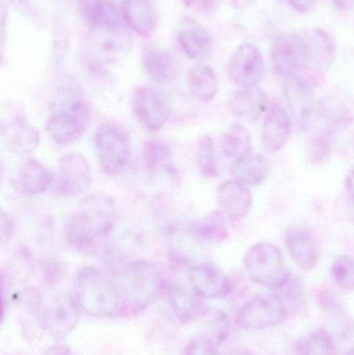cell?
Here are the masks:
<instances>
[{"instance_id":"cell-28","label":"cell","mask_w":354,"mask_h":355,"mask_svg":"<svg viewBox=\"0 0 354 355\" xmlns=\"http://www.w3.org/2000/svg\"><path fill=\"white\" fill-rule=\"evenodd\" d=\"M187 85L191 95L201 102H211L220 89L215 71L207 64H195L187 75Z\"/></svg>"},{"instance_id":"cell-41","label":"cell","mask_w":354,"mask_h":355,"mask_svg":"<svg viewBox=\"0 0 354 355\" xmlns=\"http://www.w3.org/2000/svg\"><path fill=\"white\" fill-rule=\"evenodd\" d=\"M15 232H16V225H15L14 218L10 216L6 211L1 213V240L2 242L6 240H10L14 237Z\"/></svg>"},{"instance_id":"cell-12","label":"cell","mask_w":354,"mask_h":355,"mask_svg":"<svg viewBox=\"0 0 354 355\" xmlns=\"http://www.w3.org/2000/svg\"><path fill=\"white\" fill-rule=\"evenodd\" d=\"M95 62L109 64L126 56L132 46L130 35L120 27H95L89 41Z\"/></svg>"},{"instance_id":"cell-26","label":"cell","mask_w":354,"mask_h":355,"mask_svg":"<svg viewBox=\"0 0 354 355\" xmlns=\"http://www.w3.org/2000/svg\"><path fill=\"white\" fill-rule=\"evenodd\" d=\"M231 174L239 183L245 186H257L269 176V166L264 156L249 153L234 160Z\"/></svg>"},{"instance_id":"cell-19","label":"cell","mask_w":354,"mask_h":355,"mask_svg":"<svg viewBox=\"0 0 354 355\" xmlns=\"http://www.w3.org/2000/svg\"><path fill=\"white\" fill-rule=\"evenodd\" d=\"M292 123L288 112L278 105L266 112L262 128L264 147L270 153L281 151L286 146L291 135Z\"/></svg>"},{"instance_id":"cell-37","label":"cell","mask_w":354,"mask_h":355,"mask_svg":"<svg viewBox=\"0 0 354 355\" xmlns=\"http://www.w3.org/2000/svg\"><path fill=\"white\" fill-rule=\"evenodd\" d=\"M184 355H220L213 340L199 337L191 340L185 347Z\"/></svg>"},{"instance_id":"cell-23","label":"cell","mask_w":354,"mask_h":355,"mask_svg":"<svg viewBox=\"0 0 354 355\" xmlns=\"http://www.w3.org/2000/svg\"><path fill=\"white\" fill-rule=\"evenodd\" d=\"M287 250L295 264L303 270L310 271L319 262L317 244L312 236L303 230L288 232L285 239Z\"/></svg>"},{"instance_id":"cell-47","label":"cell","mask_w":354,"mask_h":355,"mask_svg":"<svg viewBox=\"0 0 354 355\" xmlns=\"http://www.w3.org/2000/svg\"><path fill=\"white\" fill-rule=\"evenodd\" d=\"M235 355H251V354H247V352H238V354H236Z\"/></svg>"},{"instance_id":"cell-25","label":"cell","mask_w":354,"mask_h":355,"mask_svg":"<svg viewBox=\"0 0 354 355\" xmlns=\"http://www.w3.org/2000/svg\"><path fill=\"white\" fill-rule=\"evenodd\" d=\"M267 108V95L258 87L237 92L231 102V112L236 118L256 122Z\"/></svg>"},{"instance_id":"cell-3","label":"cell","mask_w":354,"mask_h":355,"mask_svg":"<svg viewBox=\"0 0 354 355\" xmlns=\"http://www.w3.org/2000/svg\"><path fill=\"white\" fill-rule=\"evenodd\" d=\"M74 293L79 308L91 316L116 318L128 310L112 275L95 267H85L77 273Z\"/></svg>"},{"instance_id":"cell-10","label":"cell","mask_w":354,"mask_h":355,"mask_svg":"<svg viewBox=\"0 0 354 355\" xmlns=\"http://www.w3.org/2000/svg\"><path fill=\"white\" fill-rule=\"evenodd\" d=\"M272 58L276 72L285 79L299 76L307 68V46L303 35L287 33L274 40Z\"/></svg>"},{"instance_id":"cell-17","label":"cell","mask_w":354,"mask_h":355,"mask_svg":"<svg viewBox=\"0 0 354 355\" xmlns=\"http://www.w3.org/2000/svg\"><path fill=\"white\" fill-rule=\"evenodd\" d=\"M307 46V68L318 74L330 70L336 60V46L328 33L321 28H311L303 33Z\"/></svg>"},{"instance_id":"cell-46","label":"cell","mask_w":354,"mask_h":355,"mask_svg":"<svg viewBox=\"0 0 354 355\" xmlns=\"http://www.w3.org/2000/svg\"><path fill=\"white\" fill-rule=\"evenodd\" d=\"M349 205H351V218L354 221V200H349Z\"/></svg>"},{"instance_id":"cell-11","label":"cell","mask_w":354,"mask_h":355,"mask_svg":"<svg viewBox=\"0 0 354 355\" xmlns=\"http://www.w3.org/2000/svg\"><path fill=\"white\" fill-rule=\"evenodd\" d=\"M228 73L231 80L241 89L257 87L264 74L261 51L253 44H241L231 56Z\"/></svg>"},{"instance_id":"cell-36","label":"cell","mask_w":354,"mask_h":355,"mask_svg":"<svg viewBox=\"0 0 354 355\" xmlns=\"http://www.w3.org/2000/svg\"><path fill=\"white\" fill-rule=\"evenodd\" d=\"M284 302L287 310L299 309L306 302V291L301 279L291 277L282 288L274 292Z\"/></svg>"},{"instance_id":"cell-40","label":"cell","mask_w":354,"mask_h":355,"mask_svg":"<svg viewBox=\"0 0 354 355\" xmlns=\"http://www.w3.org/2000/svg\"><path fill=\"white\" fill-rule=\"evenodd\" d=\"M222 1V0H184V3L197 12H210L215 10Z\"/></svg>"},{"instance_id":"cell-33","label":"cell","mask_w":354,"mask_h":355,"mask_svg":"<svg viewBox=\"0 0 354 355\" xmlns=\"http://www.w3.org/2000/svg\"><path fill=\"white\" fill-rule=\"evenodd\" d=\"M197 166L202 176L214 179L220 175V164L213 139L209 135L202 137L195 153Z\"/></svg>"},{"instance_id":"cell-20","label":"cell","mask_w":354,"mask_h":355,"mask_svg":"<svg viewBox=\"0 0 354 355\" xmlns=\"http://www.w3.org/2000/svg\"><path fill=\"white\" fill-rule=\"evenodd\" d=\"M1 135L8 150L17 155L31 153L37 149L41 141L37 129L20 116L2 124Z\"/></svg>"},{"instance_id":"cell-30","label":"cell","mask_w":354,"mask_h":355,"mask_svg":"<svg viewBox=\"0 0 354 355\" xmlns=\"http://www.w3.org/2000/svg\"><path fill=\"white\" fill-rule=\"evenodd\" d=\"M226 217L222 213H212L203 218L197 219L189 227L191 235L206 243H222L229 238Z\"/></svg>"},{"instance_id":"cell-2","label":"cell","mask_w":354,"mask_h":355,"mask_svg":"<svg viewBox=\"0 0 354 355\" xmlns=\"http://www.w3.org/2000/svg\"><path fill=\"white\" fill-rule=\"evenodd\" d=\"M91 118V107L82 92L68 83L58 87L52 97L46 131L54 144L68 147L85 135Z\"/></svg>"},{"instance_id":"cell-42","label":"cell","mask_w":354,"mask_h":355,"mask_svg":"<svg viewBox=\"0 0 354 355\" xmlns=\"http://www.w3.org/2000/svg\"><path fill=\"white\" fill-rule=\"evenodd\" d=\"M290 6L301 14L309 12L315 6L317 0H288Z\"/></svg>"},{"instance_id":"cell-15","label":"cell","mask_w":354,"mask_h":355,"mask_svg":"<svg viewBox=\"0 0 354 355\" xmlns=\"http://www.w3.org/2000/svg\"><path fill=\"white\" fill-rule=\"evenodd\" d=\"M188 279L191 289L202 300H222L232 291V282L228 275L208 263L191 267Z\"/></svg>"},{"instance_id":"cell-34","label":"cell","mask_w":354,"mask_h":355,"mask_svg":"<svg viewBox=\"0 0 354 355\" xmlns=\"http://www.w3.org/2000/svg\"><path fill=\"white\" fill-rule=\"evenodd\" d=\"M299 352L301 355H336V343L328 331L317 329L305 338Z\"/></svg>"},{"instance_id":"cell-7","label":"cell","mask_w":354,"mask_h":355,"mask_svg":"<svg viewBox=\"0 0 354 355\" xmlns=\"http://www.w3.org/2000/svg\"><path fill=\"white\" fill-rule=\"evenodd\" d=\"M288 314L284 302L276 293L260 294L239 309L235 322L243 331H264L284 322Z\"/></svg>"},{"instance_id":"cell-48","label":"cell","mask_w":354,"mask_h":355,"mask_svg":"<svg viewBox=\"0 0 354 355\" xmlns=\"http://www.w3.org/2000/svg\"><path fill=\"white\" fill-rule=\"evenodd\" d=\"M345 355H354V349L349 350V352Z\"/></svg>"},{"instance_id":"cell-22","label":"cell","mask_w":354,"mask_h":355,"mask_svg":"<svg viewBox=\"0 0 354 355\" xmlns=\"http://www.w3.org/2000/svg\"><path fill=\"white\" fill-rule=\"evenodd\" d=\"M123 15L137 35L147 37L155 31L158 14L152 0H123Z\"/></svg>"},{"instance_id":"cell-5","label":"cell","mask_w":354,"mask_h":355,"mask_svg":"<svg viewBox=\"0 0 354 355\" xmlns=\"http://www.w3.org/2000/svg\"><path fill=\"white\" fill-rule=\"evenodd\" d=\"M245 267L254 283L274 292L291 277L280 248L266 242L255 244L247 250Z\"/></svg>"},{"instance_id":"cell-29","label":"cell","mask_w":354,"mask_h":355,"mask_svg":"<svg viewBox=\"0 0 354 355\" xmlns=\"http://www.w3.org/2000/svg\"><path fill=\"white\" fill-rule=\"evenodd\" d=\"M170 306L177 318L182 323H188L204 312L202 298L191 288L175 285L170 288Z\"/></svg>"},{"instance_id":"cell-8","label":"cell","mask_w":354,"mask_h":355,"mask_svg":"<svg viewBox=\"0 0 354 355\" xmlns=\"http://www.w3.org/2000/svg\"><path fill=\"white\" fill-rule=\"evenodd\" d=\"M93 183V173L87 158L80 153L62 156L53 174L52 190L62 198H74L85 193Z\"/></svg>"},{"instance_id":"cell-4","label":"cell","mask_w":354,"mask_h":355,"mask_svg":"<svg viewBox=\"0 0 354 355\" xmlns=\"http://www.w3.org/2000/svg\"><path fill=\"white\" fill-rule=\"evenodd\" d=\"M127 309L139 313L156 302L166 290V281L159 269L145 260L120 265L112 275Z\"/></svg>"},{"instance_id":"cell-1","label":"cell","mask_w":354,"mask_h":355,"mask_svg":"<svg viewBox=\"0 0 354 355\" xmlns=\"http://www.w3.org/2000/svg\"><path fill=\"white\" fill-rule=\"evenodd\" d=\"M116 219L114 198L104 192H93L79 200L64 225L67 243L81 254H91L112 234Z\"/></svg>"},{"instance_id":"cell-32","label":"cell","mask_w":354,"mask_h":355,"mask_svg":"<svg viewBox=\"0 0 354 355\" xmlns=\"http://www.w3.org/2000/svg\"><path fill=\"white\" fill-rule=\"evenodd\" d=\"M143 164L150 172H159L170 166L172 160V149L166 141L150 139L143 147Z\"/></svg>"},{"instance_id":"cell-39","label":"cell","mask_w":354,"mask_h":355,"mask_svg":"<svg viewBox=\"0 0 354 355\" xmlns=\"http://www.w3.org/2000/svg\"><path fill=\"white\" fill-rule=\"evenodd\" d=\"M330 135L328 132H324L318 135L314 139L313 145H312V158L314 162L321 164L326 159L330 153Z\"/></svg>"},{"instance_id":"cell-31","label":"cell","mask_w":354,"mask_h":355,"mask_svg":"<svg viewBox=\"0 0 354 355\" xmlns=\"http://www.w3.org/2000/svg\"><path fill=\"white\" fill-rule=\"evenodd\" d=\"M251 133L238 123L231 124L220 139L222 154L229 159H239L251 153Z\"/></svg>"},{"instance_id":"cell-16","label":"cell","mask_w":354,"mask_h":355,"mask_svg":"<svg viewBox=\"0 0 354 355\" xmlns=\"http://www.w3.org/2000/svg\"><path fill=\"white\" fill-rule=\"evenodd\" d=\"M220 213L232 221L240 220L249 214L253 206V194L247 186L236 180L220 184L218 191Z\"/></svg>"},{"instance_id":"cell-24","label":"cell","mask_w":354,"mask_h":355,"mask_svg":"<svg viewBox=\"0 0 354 355\" xmlns=\"http://www.w3.org/2000/svg\"><path fill=\"white\" fill-rule=\"evenodd\" d=\"M143 64L147 74L156 83H172L180 72L176 58L170 52L157 48L145 50Z\"/></svg>"},{"instance_id":"cell-44","label":"cell","mask_w":354,"mask_h":355,"mask_svg":"<svg viewBox=\"0 0 354 355\" xmlns=\"http://www.w3.org/2000/svg\"><path fill=\"white\" fill-rule=\"evenodd\" d=\"M345 185H346V191L348 193L349 200H354V170L347 175Z\"/></svg>"},{"instance_id":"cell-45","label":"cell","mask_w":354,"mask_h":355,"mask_svg":"<svg viewBox=\"0 0 354 355\" xmlns=\"http://www.w3.org/2000/svg\"><path fill=\"white\" fill-rule=\"evenodd\" d=\"M333 1H334L335 6H338L339 8H342V10L354 6V0H333Z\"/></svg>"},{"instance_id":"cell-35","label":"cell","mask_w":354,"mask_h":355,"mask_svg":"<svg viewBox=\"0 0 354 355\" xmlns=\"http://www.w3.org/2000/svg\"><path fill=\"white\" fill-rule=\"evenodd\" d=\"M330 275L339 288L354 291V259L348 256L338 257L330 267Z\"/></svg>"},{"instance_id":"cell-38","label":"cell","mask_w":354,"mask_h":355,"mask_svg":"<svg viewBox=\"0 0 354 355\" xmlns=\"http://www.w3.org/2000/svg\"><path fill=\"white\" fill-rule=\"evenodd\" d=\"M210 325L212 327L213 341L215 343H220V342L227 339L229 331H230V324H229L226 314L220 312V311H215V312L212 313L211 318H210Z\"/></svg>"},{"instance_id":"cell-27","label":"cell","mask_w":354,"mask_h":355,"mask_svg":"<svg viewBox=\"0 0 354 355\" xmlns=\"http://www.w3.org/2000/svg\"><path fill=\"white\" fill-rule=\"evenodd\" d=\"M83 18L94 27L118 26L121 12L114 0H78Z\"/></svg>"},{"instance_id":"cell-14","label":"cell","mask_w":354,"mask_h":355,"mask_svg":"<svg viewBox=\"0 0 354 355\" xmlns=\"http://www.w3.org/2000/svg\"><path fill=\"white\" fill-rule=\"evenodd\" d=\"M284 94L297 124L301 129L311 127L315 121L317 108L310 83L301 76L286 79Z\"/></svg>"},{"instance_id":"cell-13","label":"cell","mask_w":354,"mask_h":355,"mask_svg":"<svg viewBox=\"0 0 354 355\" xmlns=\"http://www.w3.org/2000/svg\"><path fill=\"white\" fill-rule=\"evenodd\" d=\"M79 306L75 298L64 296L52 304H44L42 311L43 327L54 340H64L78 324Z\"/></svg>"},{"instance_id":"cell-18","label":"cell","mask_w":354,"mask_h":355,"mask_svg":"<svg viewBox=\"0 0 354 355\" xmlns=\"http://www.w3.org/2000/svg\"><path fill=\"white\" fill-rule=\"evenodd\" d=\"M178 42L191 60H205L211 56L213 43L210 33L195 19L185 17L178 26Z\"/></svg>"},{"instance_id":"cell-43","label":"cell","mask_w":354,"mask_h":355,"mask_svg":"<svg viewBox=\"0 0 354 355\" xmlns=\"http://www.w3.org/2000/svg\"><path fill=\"white\" fill-rule=\"evenodd\" d=\"M44 355H73V352L67 346L55 344V345L50 346Z\"/></svg>"},{"instance_id":"cell-9","label":"cell","mask_w":354,"mask_h":355,"mask_svg":"<svg viewBox=\"0 0 354 355\" xmlns=\"http://www.w3.org/2000/svg\"><path fill=\"white\" fill-rule=\"evenodd\" d=\"M132 112L139 124L150 133L161 130L170 116V106L159 89L141 87L135 89Z\"/></svg>"},{"instance_id":"cell-6","label":"cell","mask_w":354,"mask_h":355,"mask_svg":"<svg viewBox=\"0 0 354 355\" xmlns=\"http://www.w3.org/2000/svg\"><path fill=\"white\" fill-rule=\"evenodd\" d=\"M100 168L107 176L121 174L131 158V143L124 129L116 124H104L94 137Z\"/></svg>"},{"instance_id":"cell-21","label":"cell","mask_w":354,"mask_h":355,"mask_svg":"<svg viewBox=\"0 0 354 355\" xmlns=\"http://www.w3.org/2000/svg\"><path fill=\"white\" fill-rule=\"evenodd\" d=\"M53 174L39 160L27 158L19 166L16 175V189L23 196H39L52 186Z\"/></svg>"}]
</instances>
